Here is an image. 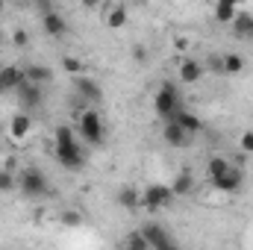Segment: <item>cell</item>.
<instances>
[{
	"mask_svg": "<svg viewBox=\"0 0 253 250\" xmlns=\"http://www.w3.org/2000/svg\"><path fill=\"white\" fill-rule=\"evenodd\" d=\"M18 188H21L24 197L36 200V197H44L50 191V183H47V177H44V171L39 165H27L21 171V177H18Z\"/></svg>",
	"mask_w": 253,
	"mask_h": 250,
	"instance_id": "cell-1",
	"label": "cell"
},
{
	"mask_svg": "<svg viewBox=\"0 0 253 250\" xmlns=\"http://www.w3.org/2000/svg\"><path fill=\"white\" fill-rule=\"evenodd\" d=\"M153 109H156V115H159V118L171 121V118H174V115L183 109L177 85H171V83H162V85H159V91H156V97H153Z\"/></svg>",
	"mask_w": 253,
	"mask_h": 250,
	"instance_id": "cell-2",
	"label": "cell"
},
{
	"mask_svg": "<svg viewBox=\"0 0 253 250\" xmlns=\"http://www.w3.org/2000/svg\"><path fill=\"white\" fill-rule=\"evenodd\" d=\"M103 135H106V129H103L100 112H97V109H85V112L80 115V138H83L85 144L97 147V144H103Z\"/></svg>",
	"mask_w": 253,
	"mask_h": 250,
	"instance_id": "cell-3",
	"label": "cell"
},
{
	"mask_svg": "<svg viewBox=\"0 0 253 250\" xmlns=\"http://www.w3.org/2000/svg\"><path fill=\"white\" fill-rule=\"evenodd\" d=\"M171 200H174V191H171V186H162V183H153V186H147L141 191V206H144L147 212L165 209Z\"/></svg>",
	"mask_w": 253,
	"mask_h": 250,
	"instance_id": "cell-4",
	"label": "cell"
},
{
	"mask_svg": "<svg viewBox=\"0 0 253 250\" xmlns=\"http://www.w3.org/2000/svg\"><path fill=\"white\" fill-rule=\"evenodd\" d=\"M74 88H77V97L83 100V103H103V85L97 83V80H91V77H77L74 80Z\"/></svg>",
	"mask_w": 253,
	"mask_h": 250,
	"instance_id": "cell-5",
	"label": "cell"
},
{
	"mask_svg": "<svg viewBox=\"0 0 253 250\" xmlns=\"http://www.w3.org/2000/svg\"><path fill=\"white\" fill-rule=\"evenodd\" d=\"M212 186L218 188V191H227V194H239L242 186H245V171H242V168H236V165H230L224 174L212 177Z\"/></svg>",
	"mask_w": 253,
	"mask_h": 250,
	"instance_id": "cell-6",
	"label": "cell"
},
{
	"mask_svg": "<svg viewBox=\"0 0 253 250\" xmlns=\"http://www.w3.org/2000/svg\"><path fill=\"white\" fill-rule=\"evenodd\" d=\"M56 162L62 165L65 171H83L85 168V153L80 144H71V147H56Z\"/></svg>",
	"mask_w": 253,
	"mask_h": 250,
	"instance_id": "cell-7",
	"label": "cell"
},
{
	"mask_svg": "<svg viewBox=\"0 0 253 250\" xmlns=\"http://www.w3.org/2000/svg\"><path fill=\"white\" fill-rule=\"evenodd\" d=\"M141 236L147 239L150 250H162V248H168V245H174V236H171L162 224H144V227H141Z\"/></svg>",
	"mask_w": 253,
	"mask_h": 250,
	"instance_id": "cell-8",
	"label": "cell"
},
{
	"mask_svg": "<svg viewBox=\"0 0 253 250\" xmlns=\"http://www.w3.org/2000/svg\"><path fill=\"white\" fill-rule=\"evenodd\" d=\"M42 100H44V94H42V85H30V83H24L21 88H18V103L30 112V109H39L42 106Z\"/></svg>",
	"mask_w": 253,
	"mask_h": 250,
	"instance_id": "cell-9",
	"label": "cell"
},
{
	"mask_svg": "<svg viewBox=\"0 0 253 250\" xmlns=\"http://www.w3.org/2000/svg\"><path fill=\"white\" fill-rule=\"evenodd\" d=\"M42 30H44L50 39H62L65 33H68V21H65L59 12H50V15L42 18Z\"/></svg>",
	"mask_w": 253,
	"mask_h": 250,
	"instance_id": "cell-10",
	"label": "cell"
},
{
	"mask_svg": "<svg viewBox=\"0 0 253 250\" xmlns=\"http://www.w3.org/2000/svg\"><path fill=\"white\" fill-rule=\"evenodd\" d=\"M30 132H33V118H30L27 112H18V115L9 121V135H12L15 141H24Z\"/></svg>",
	"mask_w": 253,
	"mask_h": 250,
	"instance_id": "cell-11",
	"label": "cell"
},
{
	"mask_svg": "<svg viewBox=\"0 0 253 250\" xmlns=\"http://www.w3.org/2000/svg\"><path fill=\"white\" fill-rule=\"evenodd\" d=\"M162 135H165V141H168L171 147H189V138H191L189 132H186L180 124H174V121H165Z\"/></svg>",
	"mask_w": 253,
	"mask_h": 250,
	"instance_id": "cell-12",
	"label": "cell"
},
{
	"mask_svg": "<svg viewBox=\"0 0 253 250\" xmlns=\"http://www.w3.org/2000/svg\"><path fill=\"white\" fill-rule=\"evenodd\" d=\"M24 80H27L30 85H44V83L53 80V71H50L47 65H27V68H24Z\"/></svg>",
	"mask_w": 253,
	"mask_h": 250,
	"instance_id": "cell-13",
	"label": "cell"
},
{
	"mask_svg": "<svg viewBox=\"0 0 253 250\" xmlns=\"http://www.w3.org/2000/svg\"><path fill=\"white\" fill-rule=\"evenodd\" d=\"M194 188H197V183H194L191 171H183V174H177V177H174V183H171V191H174V197H189Z\"/></svg>",
	"mask_w": 253,
	"mask_h": 250,
	"instance_id": "cell-14",
	"label": "cell"
},
{
	"mask_svg": "<svg viewBox=\"0 0 253 250\" xmlns=\"http://www.w3.org/2000/svg\"><path fill=\"white\" fill-rule=\"evenodd\" d=\"M24 83H27L24 80V68H18V65H6L3 68V85H6V91H18Z\"/></svg>",
	"mask_w": 253,
	"mask_h": 250,
	"instance_id": "cell-15",
	"label": "cell"
},
{
	"mask_svg": "<svg viewBox=\"0 0 253 250\" xmlns=\"http://www.w3.org/2000/svg\"><path fill=\"white\" fill-rule=\"evenodd\" d=\"M203 74H206V68L197 59H186V62L180 65V80L183 83H197V80H203Z\"/></svg>",
	"mask_w": 253,
	"mask_h": 250,
	"instance_id": "cell-16",
	"label": "cell"
},
{
	"mask_svg": "<svg viewBox=\"0 0 253 250\" xmlns=\"http://www.w3.org/2000/svg\"><path fill=\"white\" fill-rule=\"evenodd\" d=\"M124 24H126V6L124 3L106 6V27H109V30H121Z\"/></svg>",
	"mask_w": 253,
	"mask_h": 250,
	"instance_id": "cell-17",
	"label": "cell"
},
{
	"mask_svg": "<svg viewBox=\"0 0 253 250\" xmlns=\"http://www.w3.org/2000/svg\"><path fill=\"white\" fill-rule=\"evenodd\" d=\"M171 121H174V124H180L183 129H186V132H189V135L200 132V126H203V124H200V118H197L194 112H189V109H180V112H177Z\"/></svg>",
	"mask_w": 253,
	"mask_h": 250,
	"instance_id": "cell-18",
	"label": "cell"
},
{
	"mask_svg": "<svg viewBox=\"0 0 253 250\" xmlns=\"http://www.w3.org/2000/svg\"><path fill=\"white\" fill-rule=\"evenodd\" d=\"M115 200H118V206H124V209L141 206V194H138V188H132V186H121L118 194H115Z\"/></svg>",
	"mask_w": 253,
	"mask_h": 250,
	"instance_id": "cell-19",
	"label": "cell"
},
{
	"mask_svg": "<svg viewBox=\"0 0 253 250\" xmlns=\"http://www.w3.org/2000/svg\"><path fill=\"white\" fill-rule=\"evenodd\" d=\"M221 59H224V74H227V77H236V74H242V71L248 68V62H245L239 53H224Z\"/></svg>",
	"mask_w": 253,
	"mask_h": 250,
	"instance_id": "cell-20",
	"label": "cell"
},
{
	"mask_svg": "<svg viewBox=\"0 0 253 250\" xmlns=\"http://www.w3.org/2000/svg\"><path fill=\"white\" fill-rule=\"evenodd\" d=\"M251 15L248 12H239L236 15V21H233V33H236V39H251Z\"/></svg>",
	"mask_w": 253,
	"mask_h": 250,
	"instance_id": "cell-21",
	"label": "cell"
},
{
	"mask_svg": "<svg viewBox=\"0 0 253 250\" xmlns=\"http://www.w3.org/2000/svg\"><path fill=\"white\" fill-rule=\"evenodd\" d=\"M236 15H239V9H236L233 3H218V6H215V21H218V24H233Z\"/></svg>",
	"mask_w": 253,
	"mask_h": 250,
	"instance_id": "cell-22",
	"label": "cell"
},
{
	"mask_svg": "<svg viewBox=\"0 0 253 250\" xmlns=\"http://www.w3.org/2000/svg\"><path fill=\"white\" fill-rule=\"evenodd\" d=\"M56 147H71V144H80L77 141V132L71 129V126H56Z\"/></svg>",
	"mask_w": 253,
	"mask_h": 250,
	"instance_id": "cell-23",
	"label": "cell"
},
{
	"mask_svg": "<svg viewBox=\"0 0 253 250\" xmlns=\"http://www.w3.org/2000/svg\"><path fill=\"white\" fill-rule=\"evenodd\" d=\"M62 71H65V74H71V77L77 80V77H83L85 65L80 62V59H74V56H65V59H62Z\"/></svg>",
	"mask_w": 253,
	"mask_h": 250,
	"instance_id": "cell-24",
	"label": "cell"
},
{
	"mask_svg": "<svg viewBox=\"0 0 253 250\" xmlns=\"http://www.w3.org/2000/svg\"><path fill=\"white\" fill-rule=\"evenodd\" d=\"M126 250H150V245H147V239L141 236V230L138 233H129V239H126Z\"/></svg>",
	"mask_w": 253,
	"mask_h": 250,
	"instance_id": "cell-25",
	"label": "cell"
},
{
	"mask_svg": "<svg viewBox=\"0 0 253 250\" xmlns=\"http://www.w3.org/2000/svg\"><path fill=\"white\" fill-rule=\"evenodd\" d=\"M15 188H18L15 174H12V171H6V168H0V191L6 194V191H15Z\"/></svg>",
	"mask_w": 253,
	"mask_h": 250,
	"instance_id": "cell-26",
	"label": "cell"
},
{
	"mask_svg": "<svg viewBox=\"0 0 253 250\" xmlns=\"http://www.w3.org/2000/svg\"><path fill=\"white\" fill-rule=\"evenodd\" d=\"M62 224L65 227H83V212H77V209H65L62 212Z\"/></svg>",
	"mask_w": 253,
	"mask_h": 250,
	"instance_id": "cell-27",
	"label": "cell"
},
{
	"mask_svg": "<svg viewBox=\"0 0 253 250\" xmlns=\"http://www.w3.org/2000/svg\"><path fill=\"white\" fill-rule=\"evenodd\" d=\"M227 168H230V162H227V159H221V156L209 159V180H212V177H218V174H224Z\"/></svg>",
	"mask_w": 253,
	"mask_h": 250,
	"instance_id": "cell-28",
	"label": "cell"
},
{
	"mask_svg": "<svg viewBox=\"0 0 253 250\" xmlns=\"http://www.w3.org/2000/svg\"><path fill=\"white\" fill-rule=\"evenodd\" d=\"M203 68H209L212 74H224V59H221L218 53H212V56L206 59V65H203Z\"/></svg>",
	"mask_w": 253,
	"mask_h": 250,
	"instance_id": "cell-29",
	"label": "cell"
},
{
	"mask_svg": "<svg viewBox=\"0 0 253 250\" xmlns=\"http://www.w3.org/2000/svg\"><path fill=\"white\" fill-rule=\"evenodd\" d=\"M12 44H15V47H27V44H30V33H27V30H15V33H12Z\"/></svg>",
	"mask_w": 253,
	"mask_h": 250,
	"instance_id": "cell-30",
	"label": "cell"
},
{
	"mask_svg": "<svg viewBox=\"0 0 253 250\" xmlns=\"http://www.w3.org/2000/svg\"><path fill=\"white\" fill-rule=\"evenodd\" d=\"M239 147H242L245 153H253V129L242 132V138H239Z\"/></svg>",
	"mask_w": 253,
	"mask_h": 250,
	"instance_id": "cell-31",
	"label": "cell"
},
{
	"mask_svg": "<svg viewBox=\"0 0 253 250\" xmlns=\"http://www.w3.org/2000/svg\"><path fill=\"white\" fill-rule=\"evenodd\" d=\"M132 59H135V62H147V50H144V44H135V47H132Z\"/></svg>",
	"mask_w": 253,
	"mask_h": 250,
	"instance_id": "cell-32",
	"label": "cell"
},
{
	"mask_svg": "<svg viewBox=\"0 0 253 250\" xmlns=\"http://www.w3.org/2000/svg\"><path fill=\"white\" fill-rule=\"evenodd\" d=\"M6 91V85H3V68H0V94Z\"/></svg>",
	"mask_w": 253,
	"mask_h": 250,
	"instance_id": "cell-33",
	"label": "cell"
},
{
	"mask_svg": "<svg viewBox=\"0 0 253 250\" xmlns=\"http://www.w3.org/2000/svg\"><path fill=\"white\" fill-rule=\"evenodd\" d=\"M162 250H183V248H180V245L174 242V245H168V248H162Z\"/></svg>",
	"mask_w": 253,
	"mask_h": 250,
	"instance_id": "cell-34",
	"label": "cell"
},
{
	"mask_svg": "<svg viewBox=\"0 0 253 250\" xmlns=\"http://www.w3.org/2000/svg\"><path fill=\"white\" fill-rule=\"evenodd\" d=\"M0 47H3V33H0Z\"/></svg>",
	"mask_w": 253,
	"mask_h": 250,
	"instance_id": "cell-35",
	"label": "cell"
},
{
	"mask_svg": "<svg viewBox=\"0 0 253 250\" xmlns=\"http://www.w3.org/2000/svg\"><path fill=\"white\" fill-rule=\"evenodd\" d=\"M251 39H253V21H251Z\"/></svg>",
	"mask_w": 253,
	"mask_h": 250,
	"instance_id": "cell-36",
	"label": "cell"
},
{
	"mask_svg": "<svg viewBox=\"0 0 253 250\" xmlns=\"http://www.w3.org/2000/svg\"><path fill=\"white\" fill-rule=\"evenodd\" d=\"M0 132H3V121H0Z\"/></svg>",
	"mask_w": 253,
	"mask_h": 250,
	"instance_id": "cell-37",
	"label": "cell"
},
{
	"mask_svg": "<svg viewBox=\"0 0 253 250\" xmlns=\"http://www.w3.org/2000/svg\"><path fill=\"white\" fill-rule=\"evenodd\" d=\"M0 9H3V3H0Z\"/></svg>",
	"mask_w": 253,
	"mask_h": 250,
	"instance_id": "cell-38",
	"label": "cell"
}]
</instances>
